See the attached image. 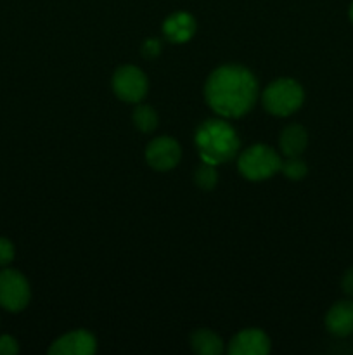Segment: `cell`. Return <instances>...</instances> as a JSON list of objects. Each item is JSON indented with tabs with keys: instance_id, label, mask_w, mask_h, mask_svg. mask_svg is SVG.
<instances>
[{
	"instance_id": "7a4b0ae2",
	"label": "cell",
	"mask_w": 353,
	"mask_h": 355,
	"mask_svg": "<svg viewBox=\"0 0 353 355\" xmlns=\"http://www.w3.org/2000/svg\"><path fill=\"white\" fill-rule=\"evenodd\" d=\"M194 142L201 159L215 166L230 162L237 155L241 146L234 128L227 121L215 120V118L203 121L197 127Z\"/></svg>"
},
{
	"instance_id": "8992f818",
	"label": "cell",
	"mask_w": 353,
	"mask_h": 355,
	"mask_svg": "<svg viewBox=\"0 0 353 355\" xmlns=\"http://www.w3.org/2000/svg\"><path fill=\"white\" fill-rule=\"evenodd\" d=\"M147 76L135 66H121L113 75V90L118 99L137 104L147 94Z\"/></svg>"
},
{
	"instance_id": "d6986e66",
	"label": "cell",
	"mask_w": 353,
	"mask_h": 355,
	"mask_svg": "<svg viewBox=\"0 0 353 355\" xmlns=\"http://www.w3.org/2000/svg\"><path fill=\"white\" fill-rule=\"evenodd\" d=\"M159 51H161V45H159L158 40L151 38V40H145L144 45H142V55L145 59H154L156 55H159Z\"/></svg>"
},
{
	"instance_id": "277c9868",
	"label": "cell",
	"mask_w": 353,
	"mask_h": 355,
	"mask_svg": "<svg viewBox=\"0 0 353 355\" xmlns=\"http://www.w3.org/2000/svg\"><path fill=\"white\" fill-rule=\"evenodd\" d=\"M280 165H282L280 156L265 144H256L248 148L239 156L237 162L241 175L244 179L253 180V182L270 179L273 173L280 172Z\"/></svg>"
},
{
	"instance_id": "2e32d148",
	"label": "cell",
	"mask_w": 353,
	"mask_h": 355,
	"mask_svg": "<svg viewBox=\"0 0 353 355\" xmlns=\"http://www.w3.org/2000/svg\"><path fill=\"white\" fill-rule=\"evenodd\" d=\"M280 172L287 177L289 180H301L307 177L308 166L307 163L301 162L300 156H291L286 162H282L280 165Z\"/></svg>"
},
{
	"instance_id": "6da1fadb",
	"label": "cell",
	"mask_w": 353,
	"mask_h": 355,
	"mask_svg": "<svg viewBox=\"0 0 353 355\" xmlns=\"http://www.w3.org/2000/svg\"><path fill=\"white\" fill-rule=\"evenodd\" d=\"M211 110L225 118H239L251 111L258 99V82L244 66L225 64L215 69L204 85Z\"/></svg>"
},
{
	"instance_id": "4fadbf2b",
	"label": "cell",
	"mask_w": 353,
	"mask_h": 355,
	"mask_svg": "<svg viewBox=\"0 0 353 355\" xmlns=\"http://www.w3.org/2000/svg\"><path fill=\"white\" fill-rule=\"evenodd\" d=\"M190 347L199 355H220L224 352V342L217 333L210 329H197L190 336Z\"/></svg>"
},
{
	"instance_id": "8fae6325",
	"label": "cell",
	"mask_w": 353,
	"mask_h": 355,
	"mask_svg": "<svg viewBox=\"0 0 353 355\" xmlns=\"http://www.w3.org/2000/svg\"><path fill=\"white\" fill-rule=\"evenodd\" d=\"M163 33L173 44L189 42L196 33V19L187 12H175L163 23Z\"/></svg>"
},
{
	"instance_id": "ba28073f",
	"label": "cell",
	"mask_w": 353,
	"mask_h": 355,
	"mask_svg": "<svg viewBox=\"0 0 353 355\" xmlns=\"http://www.w3.org/2000/svg\"><path fill=\"white\" fill-rule=\"evenodd\" d=\"M97 350V342L89 331H71L61 336L48 347L52 355H92Z\"/></svg>"
},
{
	"instance_id": "44dd1931",
	"label": "cell",
	"mask_w": 353,
	"mask_h": 355,
	"mask_svg": "<svg viewBox=\"0 0 353 355\" xmlns=\"http://www.w3.org/2000/svg\"><path fill=\"white\" fill-rule=\"evenodd\" d=\"M350 19H352V23H353V2H352V6H350Z\"/></svg>"
},
{
	"instance_id": "ffe728a7",
	"label": "cell",
	"mask_w": 353,
	"mask_h": 355,
	"mask_svg": "<svg viewBox=\"0 0 353 355\" xmlns=\"http://www.w3.org/2000/svg\"><path fill=\"white\" fill-rule=\"evenodd\" d=\"M341 288L348 297H353V269H348L341 279Z\"/></svg>"
},
{
	"instance_id": "7c38bea8",
	"label": "cell",
	"mask_w": 353,
	"mask_h": 355,
	"mask_svg": "<svg viewBox=\"0 0 353 355\" xmlns=\"http://www.w3.org/2000/svg\"><path fill=\"white\" fill-rule=\"evenodd\" d=\"M280 151L291 158V156H300L308 146V134L301 125H289L282 130L279 137Z\"/></svg>"
},
{
	"instance_id": "52a82bcc",
	"label": "cell",
	"mask_w": 353,
	"mask_h": 355,
	"mask_svg": "<svg viewBox=\"0 0 353 355\" xmlns=\"http://www.w3.org/2000/svg\"><path fill=\"white\" fill-rule=\"evenodd\" d=\"M180 158H182V149L172 137H156L145 148V162L158 172H168L175 168Z\"/></svg>"
},
{
	"instance_id": "9a60e30c",
	"label": "cell",
	"mask_w": 353,
	"mask_h": 355,
	"mask_svg": "<svg viewBox=\"0 0 353 355\" xmlns=\"http://www.w3.org/2000/svg\"><path fill=\"white\" fill-rule=\"evenodd\" d=\"M194 180H196L197 187L203 191H211L215 186H217V170H215V165H210V163H201L199 168L196 170V175H194Z\"/></svg>"
},
{
	"instance_id": "e0dca14e",
	"label": "cell",
	"mask_w": 353,
	"mask_h": 355,
	"mask_svg": "<svg viewBox=\"0 0 353 355\" xmlns=\"http://www.w3.org/2000/svg\"><path fill=\"white\" fill-rule=\"evenodd\" d=\"M14 245L7 238H0V267L9 266L14 260Z\"/></svg>"
},
{
	"instance_id": "9c48e42d",
	"label": "cell",
	"mask_w": 353,
	"mask_h": 355,
	"mask_svg": "<svg viewBox=\"0 0 353 355\" xmlns=\"http://www.w3.org/2000/svg\"><path fill=\"white\" fill-rule=\"evenodd\" d=\"M230 355H266L270 352V340L260 329H244L228 343Z\"/></svg>"
},
{
	"instance_id": "ac0fdd59",
	"label": "cell",
	"mask_w": 353,
	"mask_h": 355,
	"mask_svg": "<svg viewBox=\"0 0 353 355\" xmlns=\"http://www.w3.org/2000/svg\"><path fill=\"white\" fill-rule=\"evenodd\" d=\"M19 352V345H17L16 338L10 335L0 336V355H16Z\"/></svg>"
},
{
	"instance_id": "5bb4252c",
	"label": "cell",
	"mask_w": 353,
	"mask_h": 355,
	"mask_svg": "<svg viewBox=\"0 0 353 355\" xmlns=\"http://www.w3.org/2000/svg\"><path fill=\"white\" fill-rule=\"evenodd\" d=\"M134 125L144 134H151L158 127V113L149 104H138L134 110Z\"/></svg>"
},
{
	"instance_id": "30bf717a",
	"label": "cell",
	"mask_w": 353,
	"mask_h": 355,
	"mask_svg": "<svg viewBox=\"0 0 353 355\" xmlns=\"http://www.w3.org/2000/svg\"><path fill=\"white\" fill-rule=\"evenodd\" d=\"M325 328L336 338H346L353 333V300H341L325 314Z\"/></svg>"
},
{
	"instance_id": "5b68a950",
	"label": "cell",
	"mask_w": 353,
	"mask_h": 355,
	"mask_svg": "<svg viewBox=\"0 0 353 355\" xmlns=\"http://www.w3.org/2000/svg\"><path fill=\"white\" fill-rule=\"evenodd\" d=\"M31 290L28 279L14 269L0 272V305L9 312H21L30 304Z\"/></svg>"
},
{
	"instance_id": "3957f363",
	"label": "cell",
	"mask_w": 353,
	"mask_h": 355,
	"mask_svg": "<svg viewBox=\"0 0 353 355\" xmlns=\"http://www.w3.org/2000/svg\"><path fill=\"white\" fill-rule=\"evenodd\" d=\"M305 101V90L296 80L279 78L263 90L262 103L269 113L275 116H289L296 113Z\"/></svg>"
}]
</instances>
